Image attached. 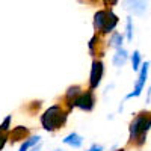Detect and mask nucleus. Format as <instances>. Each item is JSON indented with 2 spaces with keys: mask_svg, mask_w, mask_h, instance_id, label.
I'll return each instance as SVG.
<instances>
[{
  "mask_svg": "<svg viewBox=\"0 0 151 151\" xmlns=\"http://www.w3.org/2000/svg\"><path fill=\"white\" fill-rule=\"evenodd\" d=\"M127 59H129V53L125 52L124 48H116V53H115V56H113V65L115 67H122L125 62H127Z\"/></svg>",
  "mask_w": 151,
  "mask_h": 151,
  "instance_id": "1a4fd4ad",
  "label": "nucleus"
},
{
  "mask_svg": "<svg viewBox=\"0 0 151 151\" xmlns=\"http://www.w3.org/2000/svg\"><path fill=\"white\" fill-rule=\"evenodd\" d=\"M94 103H95V98L92 91H86V92H80L77 97H76L73 106L74 107H80L83 110H92L94 109Z\"/></svg>",
  "mask_w": 151,
  "mask_h": 151,
  "instance_id": "20e7f679",
  "label": "nucleus"
},
{
  "mask_svg": "<svg viewBox=\"0 0 151 151\" xmlns=\"http://www.w3.org/2000/svg\"><path fill=\"white\" fill-rule=\"evenodd\" d=\"M9 121H11V116H6V119L3 121V124L0 125V127H2L3 130H8L9 129Z\"/></svg>",
  "mask_w": 151,
  "mask_h": 151,
  "instance_id": "f3484780",
  "label": "nucleus"
},
{
  "mask_svg": "<svg viewBox=\"0 0 151 151\" xmlns=\"http://www.w3.org/2000/svg\"><path fill=\"white\" fill-rule=\"evenodd\" d=\"M109 45H110V47H115V48H119V47L122 45V35L113 33L112 38H110V41H109Z\"/></svg>",
  "mask_w": 151,
  "mask_h": 151,
  "instance_id": "ddd939ff",
  "label": "nucleus"
},
{
  "mask_svg": "<svg viewBox=\"0 0 151 151\" xmlns=\"http://www.w3.org/2000/svg\"><path fill=\"white\" fill-rule=\"evenodd\" d=\"M27 134H29V130L26 127H15L11 132V141H12V144L18 142V141H23Z\"/></svg>",
  "mask_w": 151,
  "mask_h": 151,
  "instance_id": "9d476101",
  "label": "nucleus"
},
{
  "mask_svg": "<svg viewBox=\"0 0 151 151\" xmlns=\"http://www.w3.org/2000/svg\"><path fill=\"white\" fill-rule=\"evenodd\" d=\"M132 64H133V70L137 71L139 70V65H141V53L139 52H134L133 56H132Z\"/></svg>",
  "mask_w": 151,
  "mask_h": 151,
  "instance_id": "4468645a",
  "label": "nucleus"
},
{
  "mask_svg": "<svg viewBox=\"0 0 151 151\" xmlns=\"http://www.w3.org/2000/svg\"><path fill=\"white\" fill-rule=\"evenodd\" d=\"M103 73H104V68H103V64L100 60H94L92 62V70H91V77H89V89H95V88L100 85L103 79Z\"/></svg>",
  "mask_w": 151,
  "mask_h": 151,
  "instance_id": "39448f33",
  "label": "nucleus"
},
{
  "mask_svg": "<svg viewBox=\"0 0 151 151\" xmlns=\"http://www.w3.org/2000/svg\"><path fill=\"white\" fill-rule=\"evenodd\" d=\"M40 150H41V144L38 142V145H36V147H32V148H30L29 151H40Z\"/></svg>",
  "mask_w": 151,
  "mask_h": 151,
  "instance_id": "aec40b11",
  "label": "nucleus"
},
{
  "mask_svg": "<svg viewBox=\"0 0 151 151\" xmlns=\"http://www.w3.org/2000/svg\"><path fill=\"white\" fill-rule=\"evenodd\" d=\"M6 141H8V130H3L2 127H0V150L5 147Z\"/></svg>",
  "mask_w": 151,
  "mask_h": 151,
  "instance_id": "2eb2a0df",
  "label": "nucleus"
},
{
  "mask_svg": "<svg viewBox=\"0 0 151 151\" xmlns=\"http://www.w3.org/2000/svg\"><path fill=\"white\" fill-rule=\"evenodd\" d=\"M151 129V113L141 112L130 124V144L142 147L147 141V133Z\"/></svg>",
  "mask_w": 151,
  "mask_h": 151,
  "instance_id": "f257e3e1",
  "label": "nucleus"
},
{
  "mask_svg": "<svg viewBox=\"0 0 151 151\" xmlns=\"http://www.w3.org/2000/svg\"><path fill=\"white\" fill-rule=\"evenodd\" d=\"M56 151H60V150H56Z\"/></svg>",
  "mask_w": 151,
  "mask_h": 151,
  "instance_id": "4be33fe9",
  "label": "nucleus"
},
{
  "mask_svg": "<svg viewBox=\"0 0 151 151\" xmlns=\"http://www.w3.org/2000/svg\"><path fill=\"white\" fill-rule=\"evenodd\" d=\"M127 40L132 41L133 40V26H132V18H127Z\"/></svg>",
  "mask_w": 151,
  "mask_h": 151,
  "instance_id": "dca6fc26",
  "label": "nucleus"
},
{
  "mask_svg": "<svg viewBox=\"0 0 151 151\" xmlns=\"http://www.w3.org/2000/svg\"><path fill=\"white\" fill-rule=\"evenodd\" d=\"M103 3H104L106 6H113V5L118 3V0H103Z\"/></svg>",
  "mask_w": 151,
  "mask_h": 151,
  "instance_id": "a211bd4d",
  "label": "nucleus"
},
{
  "mask_svg": "<svg viewBox=\"0 0 151 151\" xmlns=\"http://www.w3.org/2000/svg\"><path fill=\"white\" fill-rule=\"evenodd\" d=\"M88 151H103V147L101 145H92Z\"/></svg>",
  "mask_w": 151,
  "mask_h": 151,
  "instance_id": "6ab92c4d",
  "label": "nucleus"
},
{
  "mask_svg": "<svg viewBox=\"0 0 151 151\" xmlns=\"http://www.w3.org/2000/svg\"><path fill=\"white\" fill-rule=\"evenodd\" d=\"M124 6L133 15H142L147 11V0H124Z\"/></svg>",
  "mask_w": 151,
  "mask_h": 151,
  "instance_id": "0eeeda50",
  "label": "nucleus"
},
{
  "mask_svg": "<svg viewBox=\"0 0 151 151\" xmlns=\"http://www.w3.org/2000/svg\"><path fill=\"white\" fill-rule=\"evenodd\" d=\"M148 67H150V64H148V62H145L144 67H142V70H141L139 79H137V82H136V86H134L133 92H130V94H129L127 97H125V98H132V97H139V95H141V92H142V89H144V86H145V82H147Z\"/></svg>",
  "mask_w": 151,
  "mask_h": 151,
  "instance_id": "423d86ee",
  "label": "nucleus"
},
{
  "mask_svg": "<svg viewBox=\"0 0 151 151\" xmlns=\"http://www.w3.org/2000/svg\"><path fill=\"white\" fill-rule=\"evenodd\" d=\"M89 52L92 56H103L104 50L101 47V40H100V36L94 35L92 40L89 41Z\"/></svg>",
  "mask_w": 151,
  "mask_h": 151,
  "instance_id": "6e6552de",
  "label": "nucleus"
},
{
  "mask_svg": "<svg viewBox=\"0 0 151 151\" xmlns=\"http://www.w3.org/2000/svg\"><path fill=\"white\" fill-rule=\"evenodd\" d=\"M68 109H65L64 106L60 104H55L52 107H48L44 115L41 116V124L42 127L48 132H55L58 129H60L62 125L67 122V118H68Z\"/></svg>",
  "mask_w": 151,
  "mask_h": 151,
  "instance_id": "f03ea898",
  "label": "nucleus"
},
{
  "mask_svg": "<svg viewBox=\"0 0 151 151\" xmlns=\"http://www.w3.org/2000/svg\"><path fill=\"white\" fill-rule=\"evenodd\" d=\"M64 144L71 145V147H74V148H79V147H82L83 139H82V136H79L77 133H71V134H68L65 139H64Z\"/></svg>",
  "mask_w": 151,
  "mask_h": 151,
  "instance_id": "9b49d317",
  "label": "nucleus"
},
{
  "mask_svg": "<svg viewBox=\"0 0 151 151\" xmlns=\"http://www.w3.org/2000/svg\"><path fill=\"white\" fill-rule=\"evenodd\" d=\"M40 139H41L40 136H33V137H29L27 141H24V142H23V145H21L20 151H27V150H29V148H32L35 144H38V142H40Z\"/></svg>",
  "mask_w": 151,
  "mask_h": 151,
  "instance_id": "f8f14e48",
  "label": "nucleus"
},
{
  "mask_svg": "<svg viewBox=\"0 0 151 151\" xmlns=\"http://www.w3.org/2000/svg\"><path fill=\"white\" fill-rule=\"evenodd\" d=\"M116 151H124V150H116Z\"/></svg>",
  "mask_w": 151,
  "mask_h": 151,
  "instance_id": "412c9836",
  "label": "nucleus"
},
{
  "mask_svg": "<svg viewBox=\"0 0 151 151\" xmlns=\"http://www.w3.org/2000/svg\"><path fill=\"white\" fill-rule=\"evenodd\" d=\"M118 17L110 9H101L94 15V27L100 33H109L116 27Z\"/></svg>",
  "mask_w": 151,
  "mask_h": 151,
  "instance_id": "7ed1b4c3",
  "label": "nucleus"
}]
</instances>
